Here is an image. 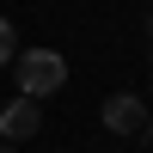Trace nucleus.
<instances>
[{
    "label": "nucleus",
    "mask_w": 153,
    "mask_h": 153,
    "mask_svg": "<svg viewBox=\"0 0 153 153\" xmlns=\"http://www.w3.org/2000/svg\"><path fill=\"white\" fill-rule=\"evenodd\" d=\"M6 61H19V37H12V25L0 19V68H6Z\"/></svg>",
    "instance_id": "nucleus-4"
},
{
    "label": "nucleus",
    "mask_w": 153,
    "mask_h": 153,
    "mask_svg": "<svg viewBox=\"0 0 153 153\" xmlns=\"http://www.w3.org/2000/svg\"><path fill=\"white\" fill-rule=\"evenodd\" d=\"M12 68H19V98H31V104H43V98L61 92V80H68V61H61L55 49H25Z\"/></svg>",
    "instance_id": "nucleus-1"
},
{
    "label": "nucleus",
    "mask_w": 153,
    "mask_h": 153,
    "mask_svg": "<svg viewBox=\"0 0 153 153\" xmlns=\"http://www.w3.org/2000/svg\"><path fill=\"white\" fill-rule=\"evenodd\" d=\"M104 129L123 135V141H129V135H147V110H141V98H135V92H110V98H104Z\"/></svg>",
    "instance_id": "nucleus-2"
},
{
    "label": "nucleus",
    "mask_w": 153,
    "mask_h": 153,
    "mask_svg": "<svg viewBox=\"0 0 153 153\" xmlns=\"http://www.w3.org/2000/svg\"><path fill=\"white\" fill-rule=\"evenodd\" d=\"M147 135H153V110H147Z\"/></svg>",
    "instance_id": "nucleus-6"
},
{
    "label": "nucleus",
    "mask_w": 153,
    "mask_h": 153,
    "mask_svg": "<svg viewBox=\"0 0 153 153\" xmlns=\"http://www.w3.org/2000/svg\"><path fill=\"white\" fill-rule=\"evenodd\" d=\"M0 153H19V147H6V141H0Z\"/></svg>",
    "instance_id": "nucleus-5"
},
{
    "label": "nucleus",
    "mask_w": 153,
    "mask_h": 153,
    "mask_svg": "<svg viewBox=\"0 0 153 153\" xmlns=\"http://www.w3.org/2000/svg\"><path fill=\"white\" fill-rule=\"evenodd\" d=\"M43 129V104H31V98H12L6 110H0V141H31V135Z\"/></svg>",
    "instance_id": "nucleus-3"
}]
</instances>
